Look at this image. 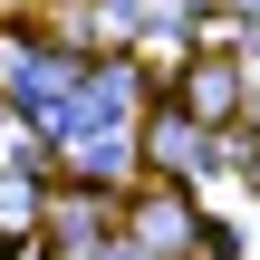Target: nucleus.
I'll return each instance as SVG.
<instances>
[{
    "mask_svg": "<svg viewBox=\"0 0 260 260\" xmlns=\"http://www.w3.org/2000/svg\"><path fill=\"white\" fill-rule=\"evenodd\" d=\"M183 106H193L203 125H232V116H251V68H241L232 48H203V58L183 68Z\"/></svg>",
    "mask_w": 260,
    "mask_h": 260,
    "instance_id": "nucleus-1",
    "label": "nucleus"
},
{
    "mask_svg": "<svg viewBox=\"0 0 260 260\" xmlns=\"http://www.w3.org/2000/svg\"><path fill=\"white\" fill-rule=\"evenodd\" d=\"M125 232H135L145 251H164V260H203V241H212V232H203V212H193L183 193H145V203L125 212Z\"/></svg>",
    "mask_w": 260,
    "mask_h": 260,
    "instance_id": "nucleus-2",
    "label": "nucleus"
}]
</instances>
